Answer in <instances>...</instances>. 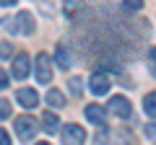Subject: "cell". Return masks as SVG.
Here are the masks:
<instances>
[{"instance_id": "e0dca14e", "label": "cell", "mask_w": 156, "mask_h": 145, "mask_svg": "<svg viewBox=\"0 0 156 145\" xmlns=\"http://www.w3.org/2000/svg\"><path fill=\"white\" fill-rule=\"evenodd\" d=\"M5 57H11V44L8 42H0V60H5Z\"/></svg>"}, {"instance_id": "52a82bcc", "label": "cell", "mask_w": 156, "mask_h": 145, "mask_svg": "<svg viewBox=\"0 0 156 145\" xmlns=\"http://www.w3.org/2000/svg\"><path fill=\"white\" fill-rule=\"evenodd\" d=\"M89 88H91L94 96H104L107 91H109V78H107L104 72H94L91 80H89Z\"/></svg>"}, {"instance_id": "8992f818", "label": "cell", "mask_w": 156, "mask_h": 145, "mask_svg": "<svg viewBox=\"0 0 156 145\" xmlns=\"http://www.w3.org/2000/svg\"><path fill=\"white\" fill-rule=\"evenodd\" d=\"M16 101L23 106V109H34L39 104V93L34 88H18L16 91Z\"/></svg>"}, {"instance_id": "6da1fadb", "label": "cell", "mask_w": 156, "mask_h": 145, "mask_svg": "<svg viewBox=\"0 0 156 145\" xmlns=\"http://www.w3.org/2000/svg\"><path fill=\"white\" fill-rule=\"evenodd\" d=\"M3 29L5 31H11V34H31L34 31V21H31V13H26V11H21L16 18H11V21H3Z\"/></svg>"}, {"instance_id": "2e32d148", "label": "cell", "mask_w": 156, "mask_h": 145, "mask_svg": "<svg viewBox=\"0 0 156 145\" xmlns=\"http://www.w3.org/2000/svg\"><path fill=\"white\" fill-rule=\"evenodd\" d=\"M68 86H70V93H73V96L78 99V96H81V78H73V80H70Z\"/></svg>"}, {"instance_id": "ac0fdd59", "label": "cell", "mask_w": 156, "mask_h": 145, "mask_svg": "<svg viewBox=\"0 0 156 145\" xmlns=\"http://www.w3.org/2000/svg\"><path fill=\"white\" fill-rule=\"evenodd\" d=\"M125 8H130V11H140V8H143V0H125Z\"/></svg>"}, {"instance_id": "30bf717a", "label": "cell", "mask_w": 156, "mask_h": 145, "mask_svg": "<svg viewBox=\"0 0 156 145\" xmlns=\"http://www.w3.org/2000/svg\"><path fill=\"white\" fill-rule=\"evenodd\" d=\"M42 130H44V132H50V135H55L57 130H60V117H57V114H52V112H47L44 117H42Z\"/></svg>"}, {"instance_id": "44dd1931", "label": "cell", "mask_w": 156, "mask_h": 145, "mask_svg": "<svg viewBox=\"0 0 156 145\" xmlns=\"http://www.w3.org/2000/svg\"><path fill=\"white\" fill-rule=\"evenodd\" d=\"M3 88H8V72L0 67V91H3Z\"/></svg>"}, {"instance_id": "5b68a950", "label": "cell", "mask_w": 156, "mask_h": 145, "mask_svg": "<svg viewBox=\"0 0 156 145\" xmlns=\"http://www.w3.org/2000/svg\"><path fill=\"white\" fill-rule=\"evenodd\" d=\"M109 112L115 114V117H120V119H130L133 106H130V101L125 99V96H112L109 99Z\"/></svg>"}, {"instance_id": "277c9868", "label": "cell", "mask_w": 156, "mask_h": 145, "mask_svg": "<svg viewBox=\"0 0 156 145\" xmlns=\"http://www.w3.org/2000/svg\"><path fill=\"white\" fill-rule=\"evenodd\" d=\"M86 132L81 124H65L62 127V145H83Z\"/></svg>"}, {"instance_id": "603a6c76", "label": "cell", "mask_w": 156, "mask_h": 145, "mask_svg": "<svg viewBox=\"0 0 156 145\" xmlns=\"http://www.w3.org/2000/svg\"><path fill=\"white\" fill-rule=\"evenodd\" d=\"M0 5L5 8V5H16V0H0Z\"/></svg>"}, {"instance_id": "cb8c5ba5", "label": "cell", "mask_w": 156, "mask_h": 145, "mask_svg": "<svg viewBox=\"0 0 156 145\" xmlns=\"http://www.w3.org/2000/svg\"><path fill=\"white\" fill-rule=\"evenodd\" d=\"M37 145H52V143H37Z\"/></svg>"}, {"instance_id": "9a60e30c", "label": "cell", "mask_w": 156, "mask_h": 145, "mask_svg": "<svg viewBox=\"0 0 156 145\" xmlns=\"http://www.w3.org/2000/svg\"><path fill=\"white\" fill-rule=\"evenodd\" d=\"M8 117H11V101L0 99V119H8Z\"/></svg>"}, {"instance_id": "4fadbf2b", "label": "cell", "mask_w": 156, "mask_h": 145, "mask_svg": "<svg viewBox=\"0 0 156 145\" xmlns=\"http://www.w3.org/2000/svg\"><path fill=\"white\" fill-rule=\"evenodd\" d=\"M143 109H146V114H148L151 119H156V93H148L143 99Z\"/></svg>"}, {"instance_id": "8fae6325", "label": "cell", "mask_w": 156, "mask_h": 145, "mask_svg": "<svg viewBox=\"0 0 156 145\" xmlns=\"http://www.w3.org/2000/svg\"><path fill=\"white\" fill-rule=\"evenodd\" d=\"M47 104H50L52 109H62V106H65V96H62V91L50 88V93H47Z\"/></svg>"}, {"instance_id": "7a4b0ae2", "label": "cell", "mask_w": 156, "mask_h": 145, "mask_svg": "<svg viewBox=\"0 0 156 145\" xmlns=\"http://www.w3.org/2000/svg\"><path fill=\"white\" fill-rule=\"evenodd\" d=\"M34 72H37V80L42 86H47V83H52V60H50V55H37V60H34Z\"/></svg>"}, {"instance_id": "d6986e66", "label": "cell", "mask_w": 156, "mask_h": 145, "mask_svg": "<svg viewBox=\"0 0 156 145\" xmlns=\"http://www.w3.org/2000/svg\"><path fill=\"white\" fill-rule=\"evenodd\" d=\"M148 62H151V72L156 75V47H154V49L148 52Z\"/></svg>"}, {"instance_id": "3957f363", "label": "cell", "mask_w": 156, "mask_h": 145, "mask_svg": "<svg viewBox=\"0 0 156 145\" xmlns=\"http://www.w3.org/2000/svg\"><path fill=\"white\" fill-rule=\"evenodd\" d=\"M37 130H39L37 119L29 117V114H23V117H18V119H16V132H18V137L26 140V143L34 137V135H37Z\"/></svg>"}, {"instance_id": "9c48e42d", "label": "cell", "mask_w": 156, "mask_h": 145, "mask_svg": "<svg viewBox=\"0 0 156 145\" xmlns=\"http://www.w3.org/2000/svg\"><path fill=\"white\" fill-rule=\"evenodd\" d=\"M86 117H89V122L99 124V127L107 122V112H104V106H99V104H91V106H86Z\"/></svg>"}, {"instance_id": "5bb4252c", "label": "cell", "mask_w": 156, "mask_h": 145, "mask_svg": "<svg viewBox=\"0 0 156 145\" xmlns=\"http://www.w3.org/2000/svg\"><path fill=\"white\" fill-rule=\"evenodd\" d=\"M81 8H83L81 0H65V16H73V13L81 11Z\"/></svg>"}, {"instance_id": "ba28073f", "label": "cell", "mask_w": 156, "mask_h": 145, "mask_svg": "<svg viewBox=\"0 0 156 145\" xmlns=\"http://www.w3.org/2000/svg\"><path fill=\"white\" fill-rule=\"evenodd\" d=\"M29 65H31V60H29L26 55H16V60H13V78L16 80H23L29 75Z\"/></svg>"}, {"instance_id": "ffe728a7", "label": "cell", "mask_w": 156, "mask_h": 145, "mask_svg": "<svg viewBox=\"0 0 156 145\" xmlns=\"http://www.w3.org/2000/svg\"><path fill=\"white\" fill-rule=\"evenodd\" d=\"M146 135H148L151 140H156V124H154V122H148V124H146Z\"/></svg>"}, {"instance_id": "7402d4cb", "label": "cell", "mask_w": 156, "mask_h": 145, "mask_svg": "<svg viewBox=\"0 0 156 145\" xmlns=\"http://www.w3.org/2000/svg\"><path fill=\"white\" fill-rule=\"evenodd\" d=\"M0 145H11V135L5 130H0Z\"/></svg>"}, {"instance_id": "7c38bea8", "label": "cell", "mask_w": 156, "mask_h": 145, "mask_svg": "<svg viewBox=\"0 0 156 145\" xmlns=\"http://www.w3.org/2000/svg\"><path fill=\"white\" fill-rule=\"evenodd\" d=\"M55 60H57V65H60L62 70H68V67H70V55H68V49H65V47H62V44H57Z\"/></svg>"}]
</instances>
